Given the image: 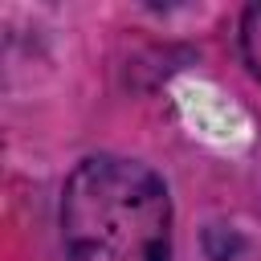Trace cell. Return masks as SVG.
<instances>
[{
    "mask_svg": "<svg viewBox=\"0 0 261 261\" xmlns=\"http://www.w3.org/2000/svg\"><path fill=\"white\" fill-rule=\"evenodd\" d=\"M65 261H171L167 184L135 159L90 155L61 188Z\"/></svg>",
    "mask_w": 261,
    "mask_h": 261,
    "instance_id": "6da1fadb",
    "label": "cell"
},
{
    "mask_svg": "<svg viewBox=\"0 0 261 261\" xmlns=\"http://www.w3.org/2000/svg\"><path fill=\"white\" fill-rule=\"evenodd\" d=\"M241 53L253 77H261V4H249L241 16Z\"/></svg>",
    "mask_w": 261,
    "mask_h": 261,
    "instance_id": "7a4b0ae2",
    "label": "cell"
}]
</instances>
